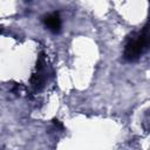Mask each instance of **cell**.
<instances>
[{
	"instance_id": "obj_2",
	"label": "cell",
	"mask_w": 150,
	"mask_h": 150,
	"mask_svg": "<svg viewBox=\"0 0 150 150\" xmlns=\"http://www.w3.org/2000/svg\"><path fill=\"white\" fill-rule=\"evenodd\" d=\"M43 25L52 33H59L61 29V18L57 12H52L43 18Z\"/></svg>"
},
{
	"instance_id": "obj_3",
	"label": "cell",
	"mask_w": 150,
	"mask_h": 150,
	"mask_svg": "<svg viewBox=\"0 0 150 150\" xmlns=\"http://www.w3.org/2000/svg\"><path fill=\"white\" fill-rule=\"evenodd\" d=\"M52 122H53V124H54V127H55L56 129H60V130H62V129H63V125H62V123H61L59 120L54 118Z\"/></svg>"
},
{
	"instance_id": "obj_1",
	"label": "cell",
	"mask_w": 150,
	"mask_h": 150,
	"mask_svg": "<svg viewBox=\"0 0 150 150\" xmlns=\"http://www.w3.org/2000/svg\"><path fill=\"white\" fill-rule=\"evenodd\" d=\"M148 49H150V19L141 32L134 33L128 38L123 57L129 62H134Z\"/></svg>"
}]
</instances>
